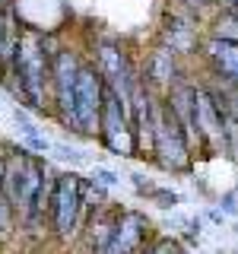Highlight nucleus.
I'll return each instance as SVG.
<instances>
[{
    "label": "nucleus",
    "mask_w": 238,
    "mask_h": 254,
    "mask_svg": "<svg viewBox=\"0 0 238 254\" xmlns=\"http://www.w3.org/2000/svg\"><path fill=\"white\" fill-rule=\"evenodd\" d=\"M54 153H60V159H67V162H86V153L76 146H67V143H54Z\"/></svg>",
    "instance_id": "aec40b11"
},
{
    "label": "nucleus",
    "mask_w": 238,
    "mask_h": 254,
    "mask_svg": "<svg viewBox=\"0 0 238 254\" xmlns=\"http://www.w3.org/2000/svg\"><path fill=\"white\" fill-rule=\"evenodd\" d=\"M92 181H99V185H105V188H115L121 178H118L111 169H102V165H95V169H92Z\"/></svg>",
    "instance_id": "412c9836"
},
{
    "label": "nucleus",
    "mask_w": 238,
    "mask_h": 254,
    "mask_svg": "<svg viewBox=\"0 0 238 254\" xmlns=\"http://www.w3.org/2000/svg\"><path fill=\"white\" fill-rule=\"evenodd\" d=\"M13 118H16V124H19L22 137H26V146L32 149V153H48V149H54V143L38 133V127L29 121V115H26L22 108H16V111H13Z\"/></svg>",
    "instance_id": "2eb2a0df"
},
{
    "label": "nucleus",
    "mask_w": 238,
    "mask_h": 254,
    "mask_svg": "<svg viewBox=\"0 0 238 254\" xmlns=\"http://www.w3.org/2000/svg\"><path fill=\"white\" fill-rule=\"evenodd\" d=\"M118 213H121V210H115V213H108V210H95V213H92V219L86 222V235H83L86 248H92L95 254L105 251V245L111 242V232H115Z\"/></svg>",
    "instance_id": "ddd939ff"
},
{
    "label": "nucleus",
    "mask_w": 238,
    "mask_h": 254,
    "mask_svg": "<svg viewBox=\"0 0 238 254\" xmlns=\"http://www.w3.org/2000/svg\"><path fill=\"white\" fill-rule=\"evenodd\" d=\"M3 45H6V19L0 16V67H3Z\"/></svg>",
    "instance_id": "5701e85b"
},
{
    "label": "nucleus",
    "mask_w": 238,
    "mask_h": 254,
    "mask_svg": "<svg viewBox=\"0 0 238 254\" xmlns=\"http://www.w3.org/2000/svg\"><path fill=\"white\" fill-rule=\"evenodd\" d=\"M140 254H187V251L178 238H149L140 248Z\"/></svg>",
    "instance_id": "dca6fc26"
},
{
    "label": "nucleus",
    "mask_w": 238,
    "mask_h": 254,
    "mask_svg": "<svg viewBox=\"0 0 238 254\" xmlns=\"http://www.w3.org/2000/svg\"><path fill=\"white\" fill-rule=\"evenodd\" d=\"M105 76L95 64H83L76 79V99H73V127L83 137H95L102 124V105H105Z\"/></svg>",
    "instance_id": "20e7f679"
},
{
    "label": "nucleus",
    "mask_w": 238,
    "mask_h": 254,
    "mask_svg": "<svg viewBox=\"0 0 238 254\" xmlns=\"http://www.w3.org/2000/svg\"><path fill=\"white\" fill-rule=\"evenodd\" d=\"M51 58L54 54H48L45 38L35 35V32H26L19 38L16 58L10 64L6 86L13 89L16 99H22L35 111L45 108V83H51Z\"/></svg>",
    "instance_id": "f257e3e1"
},
{
    "label": "nucleus",
    "mask_w": 238,
    "mask_h": 254,
    "mask_svg": "<svg viewBox=\"0 0 238 254\" xmlns=\"http://www.w3.org/2000/svg\"><path fill=\"white\" fill-rule=\"evenodd\" d=\"M200 58H203L210 73H216V76L238 86V45L235 42H222V38L206 35L200 45Z\"/></svg>",
    "instance_id": "f8f14e48"
},
{
    "label": "nucleus",
    "mask_w": 238,
    "mask_h": 254,
    "mask_svg": "<svg viewBox=\"0 0 238 254\" xmlns=\"http://www.w3.org/2000/svg\"><path fill=\"white\" fill-rule=\"evenodd\" d=\"M95 67L105 76V83L130 105L133 92H137V86L143 79H140V70L133 67L130 54L121 48V42H115V38H99V42H95Z\"/></svg>",
    "instance_id": "39448f33"
},
{
    "label": "nucleus",
    "mask_w": 238,
    "mask_h": 254,
    "mask_svg": "<svg viewBox=\"0 0 238 254\" xmlns=\"http://www.w3.org/2000/svg\"><path fill=\"white\" fill-rule=\"evenodd\" d=\"M149 242V219L137 210H121L115 222L111 242L102 254H140V248Z\"/></svg>",
    "instance_id": "9d476101"
},
{
    "label": "nucleus",
    "mask_w": 238,
    "mask_h": 254,
    "mask_svg": "<svg viewBox=\"0 0 238 254\" xmlns=\"http://www.w3.org/2000/svg\"><path fill=\"white\" fill-rule=\"evenodd\" d=\"M76 254H95V251L92 248H83V251H76Z\"/></svg>",
    "instance_id": "393cba45"
},
{
    "label": "nucleus",
    "mask_w": 238,
    "mask_h": 254,
    "mask_svg": "<svg viewBox=\"0 0 238 254\" xmlns=\"http://www.w3.org/2000/svg\"><path fill=\"white\" fill-rule=\"evenodd\" d=\"M206 35L238 45V13H235V10H216V13H213V19H210Z\"/></svg>",
    "instance_id": "4468645a"
},
{
    "label": "nucleus",
    "mask_w": 238,
    "mask_h": 254,
    "mask_svg": "<svg viewBox=\"0 0 238 254\" xmlns=\"http://www.w3.org/2000/svg\"><path fill=\"white\" fill-rule=\"evenodd\" d=\"M153 159L162 165L165 172H190L194 165V146H190L187 133L181 130V124L175 121L169 105H159L156 111V127H153Z\"/></svg>",
    "instance_id": "f03ea898"
},
{
    "label": "nucleus",
    "mask_w": 238,
    "mask_h": 254,
    "mask_svg": "<svg viewBox=\"0 0 238 254\" xmlns=\"http://www.w3.org/2000/svg\"><path fill=\"white\" fill-rule=\"evenodd\" d=\"M79 58L67 48L54 51L51 58V86H54V108H58L60 121L76 130L73 127V99H76V79H79Z\"/></svg>",
    "instance_id": "6e6552de"
},
{
    "label": "nucleus",
    "mask_w": 238,
    "mask_h": 254,
    "mask_svg": "<svg viewBox=\"0 0 238 254\" xmlns=\"http://www.w3.org/2000/svg\"><path fill=\"white\" fill-rule=\"evenodd\" d=\"M219 10H235L238 13V0H219Z\"/></svg>",
    "instance_id": "b1692460"
},
{
    "label": "nucleus",
    "mask_w": 238,
    "mask_h": 254,
    "mask_svg": "<svg viewBox=\"0 0 238 254\" xmlns=\"http://www.w3.org/2000/svg\"><path fill=\"white\" fill-rule=\"evenodd\" d=\"M203 38L206 35L200 32V16H197V13H187V10L172 6V10L162 16L159 42L169 45L175 54H181V58H194V54H200Z\"/></svg>",
    "instance_id": "0eeeda50"
},
{
    "label": "nucleus",
    "mask_w": 238,
    "mask_h": 254,
    "mask_svg": "<svg viewBox=\"0 0 238 254\" xmlns=\"http://www.w3.org/2000/svg\"><path fill=\"white\" fill-rule=\"evenodd\" d=\"M140 76H143V83H146L153 92L165 95L175 83H181V79H184V70H181V54H175L169 45L159 42L153 51L146 54Z\"/></svg>",
    "instance_id": "1a4fd4ad"
},
{
    "label": "nucleus",
    "mask_w": 238,
    "mask_h": 254,
    "mask_svg": "<svg viewBox=\"0 0 238 254\" xmlns=\"http://www.w3.org/2000/svg\"><path fill=\"white\" fill-rule=\"evenodd\" d=\"M13 222H16V206L10 203V197L0 190V242L13 235Z\"/></svg>",
    "instance_id": "f3484780"
},
{
    "label": "nucleus",
    "mask_w": 238,
    "mask_h": 254,
    "mask_svg": "<svg viewBox=\"0 0 238 254\" xmlns=\"http://www.w3.org/2000/svg\"><path fill=\"white\" fill-rule=\"evenodd\" d=\"M146 197H149V200H156V203H162L165 210H169V206H175V203L181 200V197L175 194V190H162V188H153V190H149Z\"/></svg>",
    "instance_id": "6ab92c4d"
},
{
    "label": "nucleus",
    "mask_w": 238,
    "mask_h": 254,
    "mask_svg": "<svg viewBox=\"0 0 238 254\" xmlns=\"http://www.w3.org/2000/svg\"><path fill=\"white\" fill-rule=\"evenodd\" d=\"M99 137L105 143L108 153L130 159L137 153V127H133L130 105L118 95L115 89H105V105H102V124H99Z\"/></svg>",
    "instance_id": "7ed1b4c3"
},
{
    "label": "nucleus",
    "mask_w": 238,
    "mask_h": 254,
    "mask_svg": "<svg viewBox=\"0 0 238 254\" xmlns=\"http://www.w3.org/2000/svg\"><path fill=\"white\" fill-rule=\"evenodd\" d=\"M86 181L79 175H60L54 181V190H51V222H54V232L58 238H73L76 232V222H79V213L86 206V194H83Z\"/></svg>",
    "instance_id": "423d86ee"
},
{
    "label": "nucleus",
    "mask_w": 238,
    "mask_h": 254,
    "mask_svg": "<svg viewBox=\"0 0 238 254\" xmlns=\"http://www.w3.org/2000/svg\"><path fill=\"white\" fill-rule=\"evenodd\" d=\"M172 6H178V10H187V13H210V10H219V0H169Z\"/></svg>",
    "instance_id": "a211bd4d"
},
{
    "label": "nucleus",
    "mask_w": 238,
    "mask_h": 254,
    "mask_svg": "<svg viewBox=\"0 0 238 254\" xmlns=\"http://www.w3.org/2000/svg\"><path fill=\"white\" fill-rule=\"evenodd\" d=\"M222 213H226V216H235L238 213V190H229V194L222 197Z\"/></svg>",
    "instance_id": "4be33fe9"
},
{
    "label": "nucleus",
    "mask_w": 238,
    "mask_h": 254,
    "mask_svg": "<svg viewBox=\"0 0 238 254\" xmlns=\"http://www.w3.org/2000/svg\"><path fill=\"white\" fill-rule=\"evenodd\" d=\"M48 181V165L38 156H32V149H22V175H19V200H16V213L19 219H29L35 210V200L42 194Z\"/></svg>",
    "instance_id": "9b49d317"
}]
</instances>
